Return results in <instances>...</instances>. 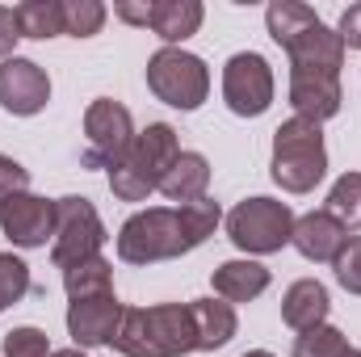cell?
<instances>
[{"instance_id": "6da1fadb", "label": "cell", "mask_w": 361, "mask_h": 357, "mask_svg": "<svg viewBox=\"0 0 361 357\" xmlns=\"http://www.w3.org/2000/svg\"><path fill=\"white\" fill-rule=\"evenodd\" d=\"M122 357H189L197 353L189 303H156V307H126L114 345Z\"/></svg>"}, {"instance_id": "7a4b0ae2", "label": "cell", "mask_w": 361, "mask_h": 357, "mask_svg": "<svg viewBox=\"0 0 361 357\" xmlns=\"http://www.w3.org/2000/svg\"><path fill=\"white\" fill-rule=\"evenodd\" d=\"M180 152L185 147H180L177 131L169 122H147V131L135 135L130 152L109 169V193L118 202H147L160 189L164 173L173 169Z\"/></svg>"}, {"instance_id": "3957f363", "label": "cell", "mask_w": 361, "mask_h": 357, "mask_svg": "<svg viewBox=\"0 0 361 357\" xmlns=\"http://www.w3.org/2000/svg\"><path fill=\"white\" fill-rule=\"evenodd\" d=\"M269 177L286 193H311L319 181L328 177V143L324 126L307 118H286L273 131V156H269Z\"/></svg>"}, {"instance_id": "277c9868", "label": "cell", "mask_w": 361, "mask_h": 357, "mask_svg": "<svg viewBox=\"0 0 361 357\" xmlns=\"http://www.w3.org/2000/svg\"><path fill=\"white\" fill-rule=\"evenodd\" d=\"M294 219H298V214H294L286 202L257 193V198L235 202V206L223 214V227H227V240H231L244 257L261 261V257H273V253H281V248L290 244Z\"/></svg>"}, {"instance_id": "5b68a950", "label": "cell", "mask_w": 361, "mask_h": 357, "mask_svg": "<svg viewBox=\"0 0 361 357\" xmlns=\"http://www.w3.org/2000/svg\"><path fill=\"white\" fill-rule=\"evenodd\" d=\"M185 253H189V244L180 231L177 206L135 210L118 227V261H126V265H160V261H177Z\"/></svg>"}, {"instance_id": "8992f818", "label": "cell", "mask_w": 361, "mask_h": 357, "mask_svg": "<svg viewBox=\"0 0 361 357\" xmlns=\"http://www.w3.org/2000/svg\"><path fill=\"white\" fill-rule=\"evenodd\" d=\"M147 89L156 101L173 105L180 114H193L210 97V68L202 55L185 47H160L147 59Z\"/></svg>"}, {"instance_id": "52a82bcc", "label": "cell", "mask_w": 361, "mask_h": 357, "mask_svg": "<svg viewBox=\"0 0 361 357\" xmlns=\"http://www.w3.org/2000/svg\"><path fill=\"white\" fill-rule=\"evenodd\" d=\"M105 240H109V231H105V223L89 198H80V193L55 198V240H51L55 269H72L101 257Z\"/></svg>"}, {"instance_id": "ba28073f", "label": "cell", "mask_w": 361, "mask_h": 357, "mask_svg": "<svg viewBox=\"0 0 361 357\" xmlns=\"http://www.w3.org/2000/svg\"><path fill=\"white\" fill-rule=\"evenodd\" d=\"M135 135L139 131H135L130 109L122 101H114V97H97V101H89V109H85V156H80V164L109 173L130 152Z\"/></svg>"}, {"instance_id": "9c48e42d", "label": "cell", "mask_w": 361, "mask_h": 357, "mask_svg": "<svg viewBox=\"0 0 361 357\" xmlns=\"http://www.w3.org/2000/svg\"><path fill=\"white\" fill-rule=\"evenodd\" d=\"M273 92H277V80L265 55L235 51L223 63V101L235 118H261L273 105Z\"/></svg>"}, {"instance_id": "30bf717a", "label": "cell", "mask_w": 361, "mask_h": 357, "mask_svg": "<svg viewBox=\"0 0 361 357\" xmlns=\"http://www.w3.org/2000/svg\"><path fill=\"white\" fill-rule=\"evenodd\" d=\"M0 231L13 248H47L55 240V202L30 189L0 198Z\"/></svg>"}, {"instance_id": "8fae6325", "label": "cell", "mask_w": 361, "mask_h": 357, "mask_svg": "<svg viewBox=\"0 0 361 357\" xmlns=\"http://www.w3.org/2000/svg\"><path fill=\"white\" fill-rule=\"evenodd\" d=\"M51 101V76L42 63L25 59V55H13L0 63V109L13 114V118H34L42 114Z\"/></svg>"}, {"instance_id": "7c38bea8", "label": "cell", "mask_w": 361, "mask_h": 357, "mask_svg": "<svg viewBox=\"0 0 361 357\" xmlns=\"http://www.w3.org/2000/svg\"><path fill=\"white\" fill-rule=\"evenodd\" d=\"M122 303L118 294H97V298H72L68 303V337L76 349H109L118 328H122Z\"/></svg>"}, {"instance_id": "4fadbf2b", "label": "cell", "mask_w": 361, "mask_h": 357, "mask_svg": "<svg viewBox=\"0 0 361 357\" xmlns=\"http://www.w3.org/2000/svg\"><path fill=\"white\" fill-rule=\"evenodd\" d=\"M341 76L336 72H319V68H290V109L294 118H307L315 126H324L328 118L341 114Z\"/></svg>"}, {"instance_id": "5bb4252c", "label": "cell", "mask_w": 361, "mask_h": 357, "mask_svg": "<svg viewBox=\"0 0 361 357\" xmlns=\"http://www.w3.org/2000/svg\"><path fill=\"white\" fill-rule=\"evenodd\" d=\"M345 240H349V231H345L341 219L328 214V210H307V214H298V219H294V236H290V244L298 248V257H302V261H315V265H332L336 253L345 248Z\"/></svg>"}, {"instance_id": "9a60e30c", "label": "cell", "mask_w": 361, "mask_h": 357, "mask_svg": "<svg viewBox=\"0 0 361 357\" xmlns=\"http://www.w3.org/2000/svg\"><path fill=\"white\" fill-rule=\"evenodd\" d=\"M328 311H332V294L315 277H298L281 294V320L290 332H311V328L328 324Z\"/></svg>"}, {"instance_id": "2e32d148", "label": "cell", "mask_w": 361, "mask_h": 357, "mask_svg": "<svg viewBox=\"0 0 361 357\" xmlns=\"http://www.w3.org/2000/svg\"><path fill=\"white\" fill-rule=\"evenodd\" d=\"M269 269L261 265V261H252V257H235V261H223V265L210 273V286H214V298H223V303H252V298H261L265 290H269Z\"/></svg>"}, {"instance_id": "e0dca14e", "label": "cell", "mask_w": 361, "mask_h": 357, "mask_svg": "<svg viewBox=\"0 0 361 357\" xmlns=\"http://www.w3.org/2000/svg\"><path fill=\"white\" fill-rule=\"evenodd\" d=\"M345 42H341V34L332 30V25H311L302 38H294L290 47H286V59H290V68H319V72H336L341 76V68H345Z\"/></svg>"}, {"instance_id": "ac0fdd59", "label": "cell", "mask_w": 361, "mask_h": 357, "mask_svg": "<svg viewBox=\"0 0 361 357\" xmlns=\"http://www.w3.org/2000/svg\"><path fill=\"white\" fill-rule=\"evenodd\" d=\"M189 315H193L197 353H214V349L231 345L235 332H240V315H235V307L223 303V298H193V303H189Z\"/></svg>"}, {"instance_id": "d6986e66", "label": "cell", "mask_w": 361, "mask_h": 357, "mask_svg": "<svg viewBox=\"0 0 361 357\" xmlns=\"http://www.w3.org/2000/svg\"><path fill=\"white\" fill-rule=\"evenodd\" d=\"M206 189H210V160L202 152H180L177 160H173V169L164 173L156 193H164L173 206H189V202L210 198Z\"/></svg>"}, {"instance_id": "ffe728a7", "label": "cell", "mask_w": 361, "mask_h": 357, "mask_svg": "<svg viewBox=\"0 0 361 357\" xmlns=\"http://www.w3.org/2000/svg\"><path fill=\"white\" fill-rule=\"evenodd\" d=\"M206 21V8L202 0H156L152 8V34L164 42V47H185Z\"/></svg>"}, {"instance_id": "44dd1931", "label": "cell", "mask_w": 361, "mask_h": 357, "mask_svg": "<svg viewBox=\"0 0 361 357\" xmlns=\"http://www.w3.org/2000/svg\"><path fill=\"white\" fill-rule=\"evenodd\" d=\"M311 25H319V13L311 4H302V0H273L269 8H265V30H269V38L281 51L294 38H302Z\"/></svg>"}, {"instance_id": "7402d4cb", "label": "cell", "mask_w": 361, "mask_h": 357, "mask_svg": "<svg viewBox=\"0 0 361 357\" xmlns=\"http://www.w3.org/2000/svg\"><path fill=\"white\" fill-rule=\"evenodd\" d=\"M13 13H17L21 38L47 42V38L63 34V0H21V4H13Z\"/></svg>"}, {"instance_id": "603a6c76", "label": "cell", "mask_w": 361, "mask_h": 357, "mask_svg": "<svg viewBox=\"0 0 361 357\" xmlns=\"http://www.w3.org/2000/svg\"><path fill=\"white\" fill-rule=\"evenodd\" d=\"M63 290L68 298H97V294H114V265L105 257H92L85 265L63 269Z\"/></svg>"}, {"instance_id": "cb8c5ba5", "label": "cell", "mask_w": 361, "mask_h": 357, "mask_svg": "<svg viewBox=\"0 0 361 357\" xmlns=\"http://www.w3.org/2000/svg\"><path fill=\"white\" fill-rule=\"evenodd\" d=\"M177 214H180V231H185L189 253H193V248H202V244L219 231V223H223V206H219L214 198H202V202L177 206Z\"/></svg>"}, {"instance_id": "d4e9b609", "label": "cell", "mask_w": 361, "mask_h": 357, "mask_svg": "<svg viewBox=\"0 0 361 357\" xmlns=\"http://www.w3.org/2000/svg\"><path fill=\"white\" fill-rule=\"evenodd\" d=\"M328 214H336L341 219V227L353 236L361 231V173H345V177H336V185L328 189V206H324Z\"/></svg>"}, {"instance_id": "484cf974", "label": "cell", "mask_w": 361, "mask_h": 357, "mask_svg": "<svg viewBox=\"0 0 361 357\" xmlns=\"http://www.w3.org/2000/svg\"><path fill=\"white\" fill-rule=\"evenodd\" d=\"M345 353H349V337L336 324H319V328L294 337V357H345Z\"/></svg>"}, {"instance_id": "4316f807", "label": "cell", "mask_w": 361, "mask_h": 357, "mask_svg": "<svg viewBox=\"0 0 361 357\" xmlns=\"http://www.w3.org/2000/svg\"><path fill=\"white\" fill-rule=\"evenodd\" d=\"M105 17H109V8L101 0H63V34H72V38L101 34Z\"/></svg>"}, {"instance_id": "83f0119b", "label": "cell", "mask_w": 361, "mask_h": 357, "mask_svg": "<svg viewBox=\"0 0 361 357\" xmlns=\"http://www.w3.org/2000/svg\"><path fill=\"white\" fill-rule=\"evenodd\" d=\"M30 265L21 261V257H13V253H0V315L13 307V303H21L25 294H30Z\"/></svg>"}, {"instance_id": "f1b7e54d", "label": "cell", "mask_w": 361, "mask_h": 357, "mask_svg": "<svg viewBox=\"0 0 361 357\" xmlns=\"http://www.w3.org/2000/svg\"><path fill=\"white\" fill-rule=\"evenodd\" d=\"M51 353L55 349H51L47 332L34 328V324H21V328L0 337V357H51Z\"/></svg>"}, {"instance_id": "f546056e", "label": "cell", "mask_w": 361, "mask_h": 357, "mask_svg": "<svg viewBox=\"0 0 361 357\" xmlns=\"http://www.w3.org/2000/svg\"><path fill=\"white\" fill-rule=\"evenodd\" d=\"M332 273H336L341 290H349V294L361 298V236H349V240H345V248H341L336 261H332Z\"/></svg>"}, {"instance_id": "4dcf8cb0", "label": "cell", "mask_w": 361, "mask_h": 357, "mask_svg": "<svg viewBox=\"0 0 361 357\" xmlns=\"http://www.w3.org/2000/svg\"><path fill=\"white\" fill-rule=\"evenodd\" d=\"M21 189H30V169L21 160H13V156L0 152V198L21 193Z\"/></svg>"}, {"instance_id": "1f68e13d", "label": "cell", "mask_w": 361, "mask_h": 357, "mask_svg": "<svg viewBox=\"0 0 361 357\" xmlns=\"http://www.w3.org/2000/svg\"><path fill=\"white\" fill-rule=\"evenodd\" d=\"M152 8L156 0H114V17L126 25H143V30H152Z\"/></svg>"}, {"instance_id": "d6a6232c", "label": "cell", "mask_w": 361, "mask_h": 357, "mask_svg": "<svg viewBox=\"0 0 361 357\" xmlns=\"http://www.w3.org/2000/svg\"><path fill=\"white\" fill-rule=\"evenodd\" d=\"M336 34H341L345 51H361V0H357V4H349V8L341 13V25H336Z\"/></svg>"}, {"instance_id": "836d02e7", "label": "cell", "mask_w": 361, "mask_h": 357, "mask_svg": "<svg viewBox=\"0 0 361 357\" xmlns=\"http://www.w3.org/2000/svg\"><path fill=\"white\" fill-rule=\"evenodd\" d=\"M21 42V30H17V13L0 4V63L13 59V47Z\"/></svg>"}, {"instance_id": "e575fe53", "label": "cell", "mask_w": 361, "mask_h": 357, "mask_svg": "<svg viewBox=\"0 0 361 357\" xmlns=\"http://www.w3.org/2000/svg\"><path fill=\"white\" fill-rule=\"evenodd\" d=\"M51 357H89V353H85V349H76V345H72V349H55V353H51Z\"/></svg>"}, {"instance_id": "d590c367", "label": "cell", "mask_w": 361, "mask_h": 357, "mask_svg": "<svg viewBox=\"0 0 361 357\" xmlns=\"http://www.w3.org/2000/svg\"><path fill=\"white\" fill-rule=\"evenodd\" d=\"M240 357H277V353H269V349H248V353H240Z\"/></svg>"}, {"instance_id": "8d00e7d4", "label": "cell", "mask_w": 361, "mask_h": 357, "mask_svg": "<svg viewBox=\"0 0 361 357\" xmlns=\"http://www.w3.org/2000/svg\"><path fill=\"white\" fill-rule=\"evenodd\" d=\"M345 357H361V349H353V345H349V353H345Z\"/></svg>"}]
</instances>
